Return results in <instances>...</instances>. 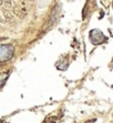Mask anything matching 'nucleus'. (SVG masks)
Returning <instances> with one entry per match:
<instances>
[{
    "mask_svg": "<svg viewBox=\"0 0 113 123\" xmlns=\"http://www.w3.org/2000/svg\"><path fill=\"white\" fill-rule=\"evenodd\" d=\"M14 48L11 44H0V62H6L12 59Z\"/></svg>",
    "mask_w": 113,
    "mask_h": 123,
    "instance_id": "nucleus-1",
    "label": "nucleus"
},
{
    "mask_svg": "<svg viewBox=\"0 0 113 123\" xmlns=\"http://www.w3.org/2000/svg\"><path fill=\"white\" fill-rule=\"evenodd\" d=\"M7 79V73H3V74H0V83L2 82L3 80Z\"/></svg>",
    "mask_w": 113,
    "mask_h": 123,
    "instance_id": "nucleus-2",
    "label": "nucleus"
}]
</instances>
